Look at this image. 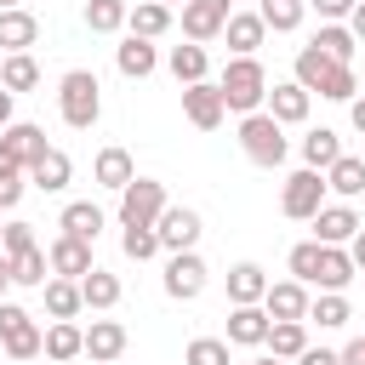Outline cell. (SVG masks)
Returning a JSON list of instances; mask_svg holds the SVG:
<instances>
[{"label":"cell","mask_w":365,"mask_h":365,"mask_svg":"<svg viewBox=\"0 0 365 365\" xmlns=\"http://www.w3.org/2000/svg\"><path fill=\"white\" fill-rule=\"evenodd\" d=\"M125 342H131V336H125L120 319H91V325H86V359H91V365H114V359L125 354Z\"/></svg>","instance_id":"cell-16"},{"label":"cell","mask_w":365,"mask_h":365,"mask_svg":"<svg viewBox=\"0 0 365 365\" xmlns=\"http://www.w3.org/2000/svg\"><path fill=\"white\" fill-rule=\"evenodd\" d=\"M268 297V274L257 268V262H234L228 268V302L234 308H251V302H262Z\"/></svg>","instance_id":"cell-25"},{"label":"cell","mask_w":365,"mask_h":365,"mask_svg":"<svg viewBox=\"0 0 365 365\" xmlns=\"http://www.w3.org/2000/svg\"><path fill=\"white\" fill-rule=\"evenodd\" d=\"M308 108H314V91H302L297 80H279V86L268 91V114H274L279 125H302Z\"/></svg>","instance_id":"cell-19"},{"label":"cell","mask_w":365,"mask_h":365,"mask_svg":"<svg viewBox=\"0 0 365 365\" xmlns=\"http://www.w3.org/2000/svg\"><path fill=\"white\" fill-rule=\"evenodd\" d=\"M103 205H91V200H68L63 205V217H57V228L68 234V240H86V245H97V234H103Z\"/></svg>","instance_id":"cell-21"},{"label":"cell","mask_w":365,"mask_h":365,"mask_svg":"<svg viewBox=\"0 0 365 365\" xmlns=\"http://www.w3.org/2000/svg\"><path fill=\"white\" fill-rule=\"evenodd\" d=\"M182 365H228V336H194L182 348Z\"/></svg>","instance_id":"cell-43"},{"label":"cell","mask_w":365,"mask_h":365,"mask_svg":"<svg viewBox=\"0 0 365 365\" xmlns=\"http://www.w3.org/2000/svg\"><path fill=\"white\" fill-rule=\"evenodd\" d=\"M171 29V6L165 0H143V6H131V17H125V34H137V40H160Z\"/></svg>","instance_id":"cell-29"},{"label":"cell","mask_w":365,"mask_h":365,"mask_svg":"<svg viewBox=\"0 0 365 365\" xmlns=\"http://www.w3.org/2000/svg\"><path fill=\"white\" fill-rule=\"evenodd\" d=\"M359 91H365V68H359Z\"/></svg>","instance_id":"cell-58"},{"label":"cell","mask_w":365,"mask_h":365,"mask_svg":"<svg viewBox=\"0 0 365 365\" xmlns=\"http://www.w3.org/2000/svg\"><path fill=\"white\" fill-rule=\"evenodd\" d=\"M80 297H86V308L108 314V308L120 302V274H108V268H91V274L80 279Z\"/></svg>","instance_id":"cell-34"},{"label":"cell","mask_w":365,"mask_h":365,"mask_svg":"<svg viewBox=\"0 0 365 365\" xmlns=\"http://www.w3.org/2000/svg\"><path fill=\"white\" fill-rule=\"evenodd\" d=\"M200 228H205V222H200L194 205H165L160 222H154V234H160L165 251H194V245H200Z\"/></svg>","instance_id":"cell-10"},{"label":"cell","mask_w":365,"mask_h":365,"mask_svg":"<svg viewBox=\"0 0 365 365\" xmlns=\"http://www.w3.org/2000/svg\"><path fill=\"white\" fill-rule=\"evenodd\" d=\"M336 68H342V63H331V57H325V51L308 40V46L297 51V74H291V80H297L302 91H325V80H331Z\"/></svg>","instance_id":"cell-26"},{"label":"cell","mask_w":365,"mask_h":365,"mask_svg":"<svg viewBox=\"0 0 365 365\" xmlns=\"http://www.w3.org/2000/svg\"><path fill=\"white\" fill-rule=\"evenodd\" d=\"M365 222H359V211L342 200V205H319V217H314V240L319 245H348L354 234H359Z\"/></svg>","instance_id":"cell-14"},{"label":"cell","mask_w":365,"mask_h":365,"mask_svg":"<svg viewBox=\"0 0 365 365\" xmlns=\"http://www.w3.org/2000/svg\"><path fill=\"white\" fill-rule=\"evenodd\" d=\"M182 114H188L194 131H217V125L228 120V103H222V91H217V80L182 86Z\"/></svg>","instance_id":"cell-8"},{"label":"cell","mask_w":365,"mask_h":365,"mask_svg":"<svg viewBox=\"0 0 365 365\" xmlns=\"http://www.w3.org/2000/svg\"><path fill=\"white\" fill-rule=\"evenodd\" d=\"M86 354V325H74V319H51L46 325V359H80Z\"/></svg>","instance_id":"cell-28"},{"label":"cell","mask_w":365,"mask_h":365,"mask_svg":"<svg viewBox=\"0 0 365 365\" xmlns=\"http://www.w3.org/2000/svg\"><path fill=\"white\" fill-rule=\"evenodd\" d=\"M268 331H274V319L262 314V302L228 308V342H234V348H268Z\"/></svg>","instance_id":"cell-15"},{"label":"cell","mask_w":365,"mask_h":365,"mask_svg":"<svg viewBox=\"0 0 365 365\" xmlns=\"http://www.w3.org/2000/svg\"><path fill=\"white\" fill-rule=\"evenodd\" d=\"M336 160H342V137H336L331 125H314V131L302 137V165H308V171H331Z\"/></svg>","instance_id":"cell-27"},{"label":"cell","mask_w":365,"mask_h":365,"mask_svg":"<svg viewBox=\"0 0 365 365\" xmlns=\"http://www.w3.org/2000/svg\"><path fill=\"white\" fill-rule=\"evenodd\" d=\"M0 148H6V154H11V160H17L23 171H29V165H34V160H40V154H46L51 143H46V131H40L34 120H11V125L0 131Z\"/></svg>","instance_id":"cell-13"},{"label":"cell","mask_w":365,"mask_h":365,"mask_svg":"<svg viewBox=\"0 0 365 365\" xmlns=\"http://www.w3.org/2000/svg\"><path fill=\"white\" fill-rule=\"evenodd\" d=\"M268 348H274V359H302L314 342H308V319H279L274 331H268Z\"/></svg>","instance_id":"cell-32"},{"label":"cell","mask_w":365,"mask_h":365,"mask_svg":"<svg viewBox=\"0 0 365 365\" xmlns=\"http://www.w3.org/2000/svg\"><path fill=\"white\" fill-rule=\"evenodd\" d=\"M125 17H131L125 0H86V29H91V34H120Z\"/></svg>","instance_id":"cell-39"},{"label":"cell","mask_w":365,"mask_h":365,"mask_svg":"<svg viewBox=\"0 0 365 365\" xmlns=\"http://www.w3.org/2000/svg\"><path fill=\"white\" fill-rule=\"evenodd\" d=\"M354 274H359V268H354L348 245H319V279H314L319 291H348Z\"/></svg>","instance_id":"cell-24"},{"label":"cell","mask_w":365,"mask_h":365,"mask_svg":"<svg viewBox=\"0 0 365 365\" xmlns=\"http://www.w3.org/2000/svg\"><path fill=\"white\" fill-rule=\"evenodd\" d=\"M314 46H319L331 63H348V68H354V46H359V40H354V29H348V23H319Z\"/></svg>","instance_id":"cell-37"},{"label":"cell","mask_w":365,"mask_h":365,"mask_svg":"<svg viewBox=\"0 0 365 365\" xmlns=\"http://www.w3.org/2000/svg\"><path fill=\"white\" fill-rule=\"evenodd\" d=\"M348 257H354V268H359V274H365V228H359V234H354V240H348Z\"/></svg>","instance_id":"cell-49"},{"label":"cell","mask_w":365,"mask_h":365,"mask_svg":"<svg viewBox=\"0 0 365 365\" xmlns=\"http://www.w3.org/2000/svg\"><path fill=\"white\" fill-rule=\"evenodd\" d=\"M308 302H314V297H308V285H302V279H279V285L268 279L262 314H268L274 325H279V319H308Z\"/></svg>","instance_id":"cell-12"},{"label":"cell","mask_w":365,"mask_h":365,"mask_svg":"<svg viewBox=\"0 0 365 365\" xmlns=\"http://www.w3.org/2000/svg\"><path fill=\"white\" fill-rule=\"evenodd\" d=\"M6 291H11V257L0 251V302H6Z\"/></svg>","instance_id":"cell-53"},{"label":"cell","mask_w":365,"mask_h":365,"mask_svg":"<svg viewBox=\"0 0 365 365\" xmlns=\"http://www.w3.org/2000/svg\"><path fill=\"white\" fill-rule=\"evenodd\" d=\"M205 274H211V268H205V257H200V251H171V262H165V279H160V285H165V297H171V302H194V297L205 291Z\"/></svg>","instance_id":"cell-7"},{"label":"cell","mask_w":365,"mask_h":365,"mask_svg":"<svg viewBox=\"0 0 365 365\" xmlns=\"http://www.w3.org/2000/svg\"><path fill=\"white\" fill-rule=\"evenodd\" d=\"M91 182H97V188H114V194H120L125 182H137V160H131V154H125L120 143H114V148H97V160H91Z\"/></svg>","instance_id":"cell-18"},{"label":"cell","mask_w":365,"mask_h":365,"mask_svg":"<svg viewBox=\"0 0 365 365\" xmlns=\"http://www.w3.org/2000/svg\"><path fill=\"white\" fill-rule=\"evenodd\" d=\"M348 29H354V40H359V46H365V0H359V6H354V17H348Z\"/></svg>","instance_id":"cell-52"},{"label":"cell","mask_w":365,"mask_h":365,"mask_svg":"<svg viewBox=\"0 0 365 365\" xmlns=\"http://www.w3.org/2000/svg\"><path fill=\"white\" fill-rule=\"evenodd\" d=\"M165 68L177 74V86H200L205 80V68H211V57H205V46H171V57H165Z\"/></svg>","instance_id":"cell-30"},{"label":"cell","mask_w":365,"mask_h":365,"mask_svg":"<svg viewBox=\"0 0 365 365\" xmlns=\"http://www.w3.org/2000/svg\"><path fill=\"white\" fill-rule=\"evenodd\" d=\"M40 291H46V314H51V319H80V308H86L80 279H46Z\"/></svg>","instance_id":"cell-31"},{"label":"cell","mask_w":365,"mask_h":365,"mask_svg":"<svg viewBox=\"0 0 365 365\" xmlns=\"http://www.w3.org/2000/svg\"><path fill=\"white\" fill-rule=\"evenodd\" d=\"M29 182H34L40 194H63V188L74 182V160H68L63 148H46V154L29 165Z\"/></svg>","instance_id":"cell-20"},{"label":"cell","mask_w":365,"mask_h":365,"mask_svg":"<svg viewBox=\"0 0 365 365\" xmlns=\"http://www.w3.org/2000/svg\"><path fill=\"white\" fill-rule=\"evenodd\" d=\"M46 279H51V257L40 245H29V251L11 257V285H46Z\"/></svg>","instance_id":"cell-40"},{"label":"cell","mask_w":365,"mask_h":365,"mask_svg":"<svg viewBox=\"0 0 365 365\" xmlns=\"http://www.w3.org/2000/svg\"><path fill=\"white\" fill-rule=\"evenodd\" d=\"M165 6H188V0H165Z\"/></svg>","instance_id":"cell-59"},{"label":"cell","mask_w":365,"mask_h":365,"mask_svg":"<svg viewBox=\"0 0 365 365\" xmlns=\"http://www.w3.org/2000/svg\"><path fill=\"white\" fill-rule=\"evenodd\" d=\"M114 68H120L125 80H148V74L160 68V46H154V40H137V34H125V40L114 46Z\"/></svg>","instance_id":"cell-17"},{"label":"cell","mask_w":365,"mask_h":365,"mask_svg":"<svg viewBox=\"0 0 365 365\" xmlns=\"http://www.w3.org/2000/svg\"><path fill=\"white\" fill-rule=\"evenodd\" d=\"M29 245H40V240H34V222H6V245H0V251L17 257V251H29Z\"/></svg>","instance_id":"cell-44"},{"label":"cell","mask_w":365,"mask_h":365,"mask_svg":"<svg viewBox=\"0 0 365 365\" xmlns=\"http://www.w3.org/2000/svg\"><path fill=\"white\" fill-rule=\"evenodd\" d=\"M46 257H51V279H86L97 262H91V245L86 240H68V234H57L51 245H46Z\"/></svg>","instance_id":"cell-11"},{"label":"cell","mask_w":365,"mask_h":365,"mask_svg":"<svg viewBox=\"0 0 365 365\" xmlns=\"http://www.w3.org/2000/svg\"><path fill=\"white\" fill-rule=\"evenodd\" d=\"M308 319H314L319 331H342V325L354 319V308H348V297H342V291H319V297L308 302Z\"/></svg>","instance_id":"cell-35"},{"label":"cell","mask_w":365,"mask_h":365,"mask_svg":"<svg viewBox=\"0 0 365 365\" xmlns=\"http://www.w3.org/2000/svg\"><path fill=\"white\" fill-rule=\"evenodd\" d=\"M120 251H125L131 262H148V257H160L165 245H160L154 228H120Z\"/></svg>","instance_id":"cell-41"},{"label":"cell","mask_w":365,"mask_h":365,"mask_svg":"<svg viewBox=\"0 0 365 365\" xmlns=\"http://www.w3.org/2000/svg\"><path fill=\"white\" fill-rule=\"evenodd\" d=\"M354 6H359V0H308V11H319L325 23H348Z\"/></svg>","instance_id":"cell-45"},{"label":"cell","mask_w":365,"mask_h":365,"mask_svg":"<svg viewBox=\"0 0 365 365\" xmlns=\"http://www.w3.org/2000/svg\"><path fill=\"white\" fill-rule=\"evenodd\" d=\"M6 125H11V91L0 86V131H6Z\"/></svg>","instance_id":"cell-54"},{"label":"cell","mask_w":365,"mask_h":365,"mask_svg":"<svg viewBox=\"0 0 365 365\" xmlns=\"http://www.w3.org/2000/svg\"><path fill=\"white\" fill-rule=\"evenodd\" d=\"M0 57H6V51H0Z\"/></svg>","instance_id":"cell-60"},{"label":"cell","mask_w":365,"mask_h":365,"mask_svg":"<svg viewBox=\"0 0 365 365\" xmlns=\"http://www.w3.org/2000/svg\"><path fill=\"white\" fill-rule=\"evenodd\" d=\"M319 205H325V171H308V165L291 171L285 188H279V211H285L291 222H314Z\"/></svg>","instance_id":"cell-6"},{"label":"cell","mask_w":365,"mask_h":365,"mask_svg":"<svg viewBox=\"0 0 365 365\" xmlns=\"http://www.w3.org/2000/svg\"><path fill=\"white\" fill-rule=\"evenodd\" d=\"M348 120H354V131L365 137V97H354V103H348Z\"/></svg>","instance_id":"cell-51"},{"label":"cell","mask_w":365,"mask_h":365,"mask_svg":"<svg viewBox=\"0 0 365 365\" xmlns=\"http://www.w3.org/2000/svg\"><path fill=\"white\" fill-rule=\"evenodd\" d=\"M222 40H228V51H234V57H257V46L268 40V23H262L257 11H234V17H228V29H222Z\"/></svg>","instance_id":"cell-23"},{"label":"cell","mask_w":365,"mask_h":365,"mask_svg":"<svg viewBox=\"0 0 365 365\" xmlns=\"http://www.w3.org/2000/svg\"><path fill=\"white\" fill-rule=\"evenodd\" d=\"M325 188L342 194V200H359V194H365V160H359V154H342V160L325 171Z\"/></svg>","instance_id":"cell-33"},{"label":"cell","mask_w":365,"mask_h":365,"mask_svg":"<svg viewBox=\"0 0 365 365\" xmlns=\"http://www.w3.org/2000/svg\"><path fill=\"white\" fill-rule=\"evenodd\" d=\"M6 177H29V171H23V165H17V160L0 148V182H6Z\"/></svg>","instance_id":"cell-50"},{"label":"cell","mask_w":365,"mask_h":365,"mask_svg":"<svg viewBox=\"0 0 365 365\" xmlns=\"http://www.w3.org/2000/svg\"><path fill=\"white\" fill-rule=\"evenodd\" d=\"M34 40H40V17H34L29 6H17V11H0V51H6V57L29 51Z\"/></svg>","instance_id":"cell-22"},{"label":"cell","mask_w":365,"mask_h":365,"mask_svg":"<svg viewBox=\"0 0 365 365\" xmlns=\"http://www.w3.org/2000/svg\"><path fill=\"white\" fill-rule=\"evenodd\" d=\"M342 365H365V336H354V342L342 348Z\"/></svg>","instance_id":"cell-48"},{"label":"cell","mask_w":365,"mask_h":365,"mask_svg":"<svg viewBox=\"0 0 365 365\" xmlns=\"http://www.w3.org/2000/svg\"><path fill=\"white\" fill-rule=\"evenodd\" d=\"M0 245H6V217H0Z\"/></svg>","instance_id":"cell-57"},{"label":"cell","mask_w":365,"mask_h":365,"mask_svg":"<svg viewBox=\"0 0 365 365\" xmlns=\"http://www.w3.org/2000/svg\"><path fill=\"white\" fill-rule=\"evenodd\" d=\"M257 365H285V359H257Z\"/></svg>","instance_id":"cell-56"},{"label":"cell","mask_w":365,"mask_h":365,"mask_svg":"<svg viewBox=\"0 0 365 365\" xmlns=\"http://www.w3.org/2000/svg\"><path fill=\"white\" fill-rule=\"evenodd\" d=\"M285 268H291V279H302V285H314V279H319V240H302V245H291V257H285Z\"/></svg>","instance_id":"cell-42"},{"label":"cell","mask_w":365,"mask_h":365,"mask_svg":"<svg viewBox=\"0 0 365 365\" xmlns=\"http://www.w3.org/2000/svg\"><path fill=\"white\" fill-rule=\"evenodd\" d=\"M23 182H29V177H6V182H0V211H11V205L23 200Z\"/></svg>","instance_id":"cell-46"},{"label":"cell","mask_w":365,"mask_h":365,"mask_svg":"<svg viewBox=\"0 0 365 365\" xmlns=\"http://www.w3.org/2000/svg\"><path fill=\"white\" fill-rule=\"evenodd\" d=\"M0 348H6V359H17V365H34V359L46 354V331L34 325V314H29L23 302H0Z\"/></svg>","instance_id":"cell-4"},{"label":"cell","mask_w":365,"mask_h":365,"mask_svg":"<svg viewBox=\"0 0 365 365\" xmlns=\"http://www.w3.org/2000/svg\"><path fill=\"white\" fill-rule=\"evenodd\" d=\"M257 17H262L274 34H291V29H302L308 0H257Z\"/></svg>","instance_id":"cell-36"},{"label":"cell","mask_w":365,"mask_h":365,"mask_svg":"<svg viewBox=\"0 0 365 365\" xmlns=\"http://www.w3.org/2000/svg\"><path fill=\"white\" fill-rule=\"evenodd\" d=\"M17 6H23V0H0V11H17Z\"/></svg>","instance_id":"cell-55"},{"label":"cell","mask_w":365,"mask_h":365,"mask_svg":"<svg viewBox=\"0 0 365 365\" xmlns=\"http://www.w3.org/2000/svg\"><path fill=\"white\" fill-rule=\"evenodd\" d=\"M228 17H234V0H188L182 6V34L194 46H205V40H217L228 29Z\"/></svg>","instance_id":"cell-9"},{"label":"cell","mask_w":365,"mask_h":365,"mask_svg":"<svg viewBox=\"0 0 365 365\" xmlns=\"http://www.w3.org/2000/svg\"><path fill=\"white\" fill-rule=\"evenodd\" d=\"M240 148H245V160H251V165H262V171L285 165V154H291L285 125H279L268 108H257V114H245V120H240Z\"/></svg>","instance_id":"cell-3"},{"label":"cell","mask_w":365,"mask_h":365,"mask_svg":"<svg viewBox=\"0 0 365 365\" xmlns=\"http://www.w3.org/2000/svg\"><path fill=\"white\" fill-rule=\"evenodd\" d=\"M165 205H171V200H165V182L137 177V182L120 188V228H154Z\"/></svg>","instance_id":"cell-5"},{"label":"cell","mask_w":365,"mask_h":365,"mask_svg":"<svg viewBox=\"0 0 365 365\" xmlns=\"http://www.w3.org/2000/svg\"><path fill=\"white\" fill-rule=\"evenodd\" d=\"M57 114H63V125H74V131H91V125L103 120V86H97L91 68H68V74L57 80Z\"/></svg>","instance_id":"cell-1"},{"label":"cell","mask_w":365,"mask_h":365,"mask_svg":"<svg viewBox=\"0 0 365 365\" xmlns=\"http://www.w3.org/2000/svg\"><path fill=\"white\" fill-rule=\"evenodd\" d=\"M217 91H222V103L245 120V114H257V108L268 103V68H262L257 57H228V68H222Z\"/></svg>","instance_id":"cell-2"},{"label":"cell","mask_w":365,"mask_h":365,"mask_svg":"<svg viewBox=\"0 0 365 365\" xmlns=\"http://www.w3.org/2000/svg\"><path fill=\"white\" fill-rule=\"evenodd\" d=\"M297 365H342V354H336V348H308Z\"/></svg>","instance_id":"cell-47"},{"label":"cell","mask_w":365,"mask_h":365,"mask_svg":"<svg viewBox=\"0 0 365 365\" xmlns=\"http://www.w3.org/2000/svg\"><path fill=\"white\" fill-rule=\"evenodd\" d=\"M0 86L17 97V91H34L40 86V63L29 57V51H17V57H0Z\"/></svg>","instance_id":"cell-38"}]
</instances>
